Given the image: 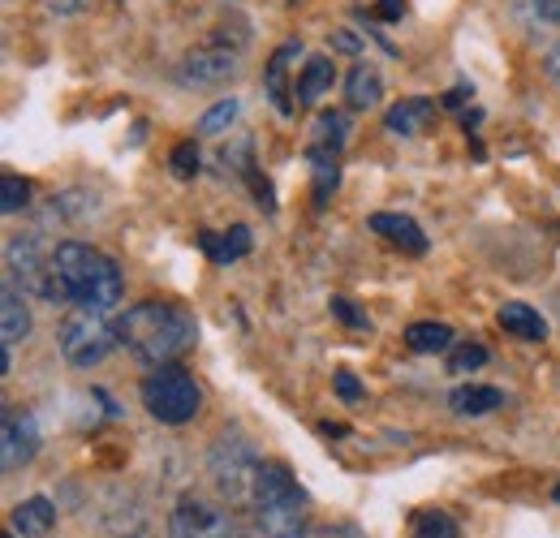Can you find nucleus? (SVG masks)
Returning a JSON list of instances; mask_svg holds the SVG:
<instances>
[{
	"label": "nucleus",
	"mask_w": 560,
	"mask_h": 538,
	"mask_svg": "<svg viewBox=\"0 0 560 538\" xmlns=\"http://www.w3.org/2000/svg\"><path fill=\"white\" fill-rule=\"evenodd\" d=\"M57 344H61V358H66L70 366L86 371V366H100V362L113 353L117 328L104 324V319L91 315V311H73L70 319H61V328H57Z\"/></svg>",
	"instance_id": "nucleus-5"
},
{
	"label": "nucleus",
	"mask_w": 560,
	"mask_h": 538,
	"mask_svg": "<svg viewBox=\"0 0 560 538\" xmlns=\"http://www.w3.org/2000/svg\"><path fill=\"white\" fill-rule=\"evenodd\" d=\"M431 113H435V104L431 100H401V104H393L388 108V130L393 134H401V138H410V134H419L422 126L431 121Z\"/></svg>",
	"instance_id": "nucleus-18"
},
{
	"label": "nucleus",
	"mask_w": 560,
	"mask_h": 538,
	"mask_svg": "<svg viewBox=\"0 0 560 538\" xmlns=\"http://www.w3.org/2000/svg\"><path fill=\"white\" fill-rule=\"evenodd\" d=\"M500 328H504V332H513V337H522V340H544V337H548L544 315H539V311H530V306H522V302L500 306Z\"/></svg>",
	"instance_id": "nucleus-17"
},
{
	"label": "nucleus",
	"mask_w": 560,
	"mask_h": 538,
	"mask_svg": "<svg viewBox=\"0 0 560 538\" xmlns=\"http://www.w3.org/2000/svg\"><path fill=\"white\" fill-rule=\"evenodd\" d=\"M250 504H255L259 530H264L268 538H302L306 535L311 504H306V491L298 487V478L289 473L284 461H264V466H259Z\"/></svg>",
	"instance_id": "nucleus-3"
},
{
	"label": "nucleus",
	"mask_w": 560,
	"mask_h": 538,
	"mask_svg": "<svg viewBox=\"0 0 560 538\" xmlns=\"http://www.w3.org/2000/svg\"><path fill=\"white\" fill-rule=\"evenodd\" d=\"M0 332H4V349L31 337V311H26L22 293L9 280H4V293H0Z\"/></svg>",
	"instance_id": "nucleus-12"
},
{
	"label": "nucleus",
	"mask_w": 560,
	"mask_h": 538,
	"mask_svg": "<svg viewBox=\"0 0 560 538\" xmlns=\"http://www.w3.org/2000/svg\"><path fill=\"white\" fill-rule=\"evenodd\" d=\"M126 297V280L121 268L86 246V242H61L57 255H52V302H73L78 311H113L117 302Z\"/></svg>",
	"instance_id": "nucleus-1"
},
{
	"label": "nucleus",
	"mask_w": 560,
	"mask_h": 538,
	"mask_svg": "<svg viewBox=\"0 0 560 538\" xmlns=\"http://www.w3.org/2000/svg\"><path fill=\"white\" fill-rule=\"evenodd\" d=\"M199 242H203V250L211 255V264H237V259L250 255V229H246V224H233L224 237L203 233Z\"/></svg>",
	"instance_id": "nucleus-16"
},
{
	"label": "nucleus",
	"mask_w": 560,
	"mask_h": 538,
	"mask_svg": "<svg viewBox=\"0 0 560 538\" xmlns=\"http://www.w3.org/2000/svg\"><path fill=\"white\" fill-rule=\"evenodd\" d=\"M332 48H341V52H358V39L341 31V35H332Z\"/></svg>",
	"instance_id": "nucleus-33"
},
{
	"label": "nucleus",
	"mask_w": 560,
	"mask_h": 538,
	"mask_svg": "<svg viewBox=\"0 0 560 538\" xmlns=\"http://www.w3.org/2000/svg\"><path fill=\"white\" fill-rule=\"evenodd\" d=\"M26 202H31V182L4 173V182H0V207H4V211H18V207H26Z\"/></svg>",
	"instance_id": "nucleus-26"
},
{
	"label": "nucleus",
	"mask_w": 560,
	"mask_h": 538,
	"mask_svg": "<svg viewBox=\"0 0 560 538\" xmlns=\"http://www.w3.org/2000/svg\"><path fill=\"white\" fill-rule=\"evenodd\" d=\"M448 405H453V413H462V418H479V413L500 409V405H504V393L491 388V384H466V388H453V393H448Z\"/></svg>",
	"instance_id": "nucleus-14"
},
{
	"label": "nucleus",
	"mask_w": 560,
	"mask_h": 538,
	"mask_svg": "<svg viewBox=\"0 0 560 538\" xmlns=\"http://www.w3.org/2000/svg\"><path fill=\"white\" fill-rule=\"evenodd\" d=\"M406 344L415 353H444L453 344V328L448 324H410L406 328Z\"/></svg>",
	"instance_id": "nucleus-22"
},
{
	"label": "nucleus",
	"mask_w": 560,
	"mask_h": 538,
	"mask_svg": "<svg viewBox=\"0 0 560 538\" xmlns=\"http://www.w3.org/2000/svg\"><path fill=\"white\" fill-rule=\"evenodd\" d=\"M113 328H117V344H126L142 366H168L199 337L195 315L173 302H139Z\"/></svg>",
	"instance_id": "nucleus-2"
},
{
	"label": "nucleus",
	"mask_w": 560,
	"mask_h": 538,
	"mask_svg": "<svg viewBox=\"0 0 560 538\" xmlns=\"http://www.w3.org/2000/svg\"><path fill=\"white\" fill-rule=\"evenodd\" d=\"M410 538H462V530H457V522L448 513H422Z\"/></svg>",
	"instance_id": "nucleus-25"
},
{
	"label": "nucleus",
	"mask_w": 560,
	"mask_h": 538,
	"mask_svg": "<svg viewBox=\"0 0 560 538\" xmlns=\"http://www.w3.org/2000/svg\"><path fill=\"white\" fill-rule=\"evenodd\" d=\"M259 466H264V461H255V453H250L237 435L220 440L215 453H211V478H215V487H220L229 500H246V495H255Z\"/></svg>",
	"instance_id": "nucleus-7"
},
{
	"label": "nucleus",
	"mask_w": 560,
	"mask_h": 538,
	"mask_svg": "<svg viewBox=\"0 0 560 538\" xmlns=\"http://www.w3.org/2000/svg\"><path fill=\"white\" fill-rule=\"evenodd\" d=\"M168 168H173L177 177H195V173H199V142H177Z\"/></svg>",
	"instance_id": "nucleus-28"
},
{
	"label": "nucleus",
	"mask_w": 560,
	"mask_h": 538,
	"mask_svg": "<svg viewBox=\"0 0 560 538\" xmlns=\"http://www.w3.org/2000/svg\"><path fill=\"white\" fill-rule=\"evenodd\" d=\"M302 48L298 44H280L277 57H272V66H268V95H272V104H277L280 113H293V100H289V82H284V69H289V61L298 57Z\"/></svg>",
	"instance_id": "nucleus-20"
},
{
	"label": "nucleus",
	"mask_w": 560,
	"mask_h": 538,
	"mask_svg": "<svg viewBox=\"0 0 560 538\" xmlns=\"http://www.w3.org/2000/svg\"><path fill=\"white\" fill-rule=\"evenodd\" d=\"M39 448V435H35V422L31 418H13L4 413V426H0V461L4 470H22Z\"/></svg>",
	"instance_id": "nucleus-10"
},
{
	"label": "nucleus",
	"mask_w": 560,
	"mask_h": 538,
	"mask_svg": "<svg viewBox=\"0 0 560 538\" xmlns=\"http://www.w3.org/2000/svg\"><path fill=\"white\" fill-rule=\"evenodd\" d=\"M479 366H488V349H483V344H462V349L448 358V371H457V375H470V371H479Z\"/></svg>",
	"instance_id": "nucleus-27"
},
{
	"label": "nucleus",
	"mask_w": 560,
	"mask_h": 538,
	"mask_svg": "<svg viewBox=\"0 0 560 538\" xmlns=\"http://www.w3.org/2000/svg\"><path fill=\"white\" fill-rule=\"evenodd\" d=\"M52 526H57V508H52V500H44V495H31L26 504L13 508V530L22 538H44Z\"/></svg>",
	"instance_id": "nucleus-13"
},
{
	"label": "nucleus",
	"mask_w": 560,
	"mask_h": 538,
	"mask_svg": "<svg viewBox=\"0 0 560 538\" xmlns=\"http://www.w3.org/2000/svg\"><path fill=\"white\" fill-rule=\"evenodd\" d=\"M535 9H539V17H548V22H560V0H535Z\"/></svg>",
	"instance_id": "nucleus-32"
},
{
	"label": "nucleus",
	"mask_w": 560,
	"mask_h": 538,
	"mask_svg": "<svg viewBox=\"0 0 560 538\" xmlns=\"http://www.w3.org/2000/svg\"><path fill=\"white\" fill-rule=\"evenodd\" d=\"M52 255H57V246H48L39 233L13 237L9 242V255H4L9 284L18 293H35V297H48L52 302Z\"/></svg>",
	"instance_id": "nucleus-6"
},
{
	"label": "nucleus",
	"mask_w": 560,
	"mask_h": 538,
	"mask_svg": "<svg viewBox=\"0 0 560 538\" xmlns=\"http://www.w3.org/2000/svg\"><path fill=\"white\" fill-rule=\"evenodd\" d=\"M366 224H371V229H375L384 242L401 246L406 255H422V250H427V233H422L410 215H397V211H375Z\"/></svg>",
	"instance_id": "nucleus-11"
},
{
	"label": "nucleus",
	"mask_w": 560,
	"mask_h": 538,
	"mask_svg": "<svg viewBox=\"0 0 560 538\" xmlns=\"http://www.w3.org/2000/svg\"><path fill=\"white\" fill-rule=\"evenodd\" d=\"M332 315H337L341 324H350L353 332H371V319H366V315L353 306L350 297H332Z\"/></svg>",
	"instance_id": "nucleus-29"
},
{
	"label": "nucleus",
	"mask_w": 560,
	"mask_h": 538,
	"mask_svg": "<svg viewBox=\"0 0 560 538\" xmlns=\"http://www.w3.org/2000/svg\"><path fill=\"white\" fill-rule=\"evenodd\" d=\"M346 134H350V121L341 117V113H324L319 117V126H315V147H328V151H341V142H346Z\"/></svg>",
	"instance_id": "nucleus-24"
},
{
	"label": "nucleus",
	"mask_w": 560,
	"mask_h": 538,
	"mask_svg": "<svg viewBox=\"0 0 560 538\" xmlns=\"http://www.w3.org/2000/svg\"><path fill=\"white\" fill-rule=\"evenodd\" d=\"M548 73H552V82L560 86V44L552 48V52H548Z\"/></svg>",
	"instance_id": "nucleus-34"
},
{
	"label": "nucleus",
	"mask_w": 560,
	"mask_h": 538,
	"mask_svg": "<svg viewBox=\"0 0 560 538\" xmlns=\"http://www.w3.org/2000/svg\"><path fill=\"white\" fill-rule=\"evenodd\" d=\"M375 13H380L384 22H397V17L406 13V0H380V4H375Z\"/></svg>",
	"instance_id": "nucleus-31"
},
{
	"label": "nucleus",
	"mask_w": 560,
	"mask_h": 538,
	"mask_svg": "<svg viewBox=\"0 0 560 538\" xmlns=\"http://www.w3.org/2000/svg\"><path fill=\"white\" fill-rule=\"evenodd\" d=\"M337 82V66L328 57H311L302 78H298V104H319Z\"/></svg>",
	"instance_id": "nucleus-15"
},
{
	"label": "nucleus",
	"mask_w": 560,
	"mask_h": 538,
	"mask_svg": "<svg viewBox=\"0 0 560 538\" xmlns=\"http://www.w3.org/2000/svg\"><path fill=\"white\" fill-rule=\"evenodd\" d=\"M233 73H237V52L233 48H199V52H190L182 61V69H177L182 86H220Z\"/></svg>",
	"instance_id": "nucleus-9"
},
{
	"label": "nucleus",
	"mask_w": 560,
	"mask_h": 538,
	"mask_svg": "<svg viewBox=\"0 0 560 538\" xmlns=\"http://www.w3.org/2000/svg\"><path fill=\"white\" fill-rule=\"evenodd\" d=\"M233 121H237V100H220L215 108H208V113L199 117V134H203V138L224 134Z\"/></svg>",
	"instance_id": "nucleus-23"
},
{
	"label": "nucleus",
	"mask_w": 560,
	"mask_h": 538,
	"mask_svg": "<svg viewBox=\"0 0 560 538\" xmlns=\"http://www.w3.org/2000/svg\"><path fill=\"white\" fill-rule=\"evenodd\" d=\"M142 405H147L151 418H160L168 426H182L203 409V393L182 366H160L142 379Z\"/></svg>",
	"instance_id": "nucleus-4"
},
{
	"label": "nucleus",
	"mask_w": 560,
	"mask_h": 538,
	"mask_svg": "<svg viewBox=\"0 0 560 538\" xmlns=\"http://www.w3.org/2000/svg\"><path fill=\"white\" fill-rule=\"evenodd\" d=\"M337 397H341L346 405H358V401H362V384L353 379L350 371H337Z\"/></svg>",
	"instance_id": "nucleus-30"
},
{
	"label": "nucleus",
	"mask_w": 560,
	"mask_h": 538,
	"mask_svg": "<svg viewBox=\"0 0 560 538\" xmlns=\"http://www.w3.org/2000/svg\"><path fill=\"white\" fill-rule=\"evenodd\" d=\"M384 95V82L371 66H353V73L346 78V104L350 108H375Z\"/></svg>",
	"instance_id": "nucleus-19"
},
{
	"label": "nucleus",
	"mask_w": 560,
	"mask_h": 538,
	"mask_svg": "<svg viewBox=\"0 0 560 538\" xmlns=\"http://www.w3.org/2000/svg\"><path fill=\"white\" fill-rule=\"evenodd\" d=\"M168 538H233V526H229V513H220L215 504L186 495L168 513Z\"/></svg>",
	"instance_id": "nucleus-8"
},
{
	"label": "nucleus",
	"mask_w": 560,
	"mask_h": 538,
	"mask_svg": "<svg viewBox=\"0 0 560 538\" xmlns=\"http://www.w3.org/2000/svg\"><path fill=\"white\" fill-rule=\"evenodd\" d=\"M337 155H341V151L311 147V173H315V202H319V207L337 190V173H341V168H337Z\"/></svg>",
	"instance_id": "nucleus-21"
},
{
	"label": "nucleus",
	"mask_w": 560,
	"mask_h": 538,
	"mask_svg": "<svg viewBox=\"0 0 560 538\" xmlns=\"http://www.w3.org/2000/svg\"><path fill=\"white\" fill-rule=\"evenodd\" d=\"M552 495H557V504H560V482H557V491H552Z\"/></svg>",
	"instance_id": "nucleus-35"
}]
</instances>
